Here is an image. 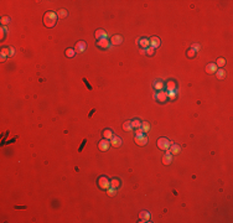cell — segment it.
Instances as JSON below:
<instances>
[{"mask_svg": "<svg viewBox=\"0 0 233 223\" xmlns=\"http://www.w3.org/2000/svg\"><path fill=\"white\" fill-rule=\"evenodd\" d=\"M57 22V15H56V12L53 11H49L45 14V16H44V24L45 26L47 27H53L55 25Z\"/></svg>", "mask_w": 233, "mask_h": 223, "instance_id": "6da1fadb", "label": "cell"}, {"mask_svg": "<svg viewBox=\"0 0 233 223\" xmlns=\"http://www.w3.org/2000/svg\"><path fill=\"white\" fill-rule=\"evenodd\" d=\"M170 145H171V143L166 138H160L159 140H158V146H159L161 150H169V149H170Z\"/></svg>", "mask_w": 233, "mask_h": 223, "instance_id": "7a4b0ae2", "label": "cell"}, {"mask_svg": "<svg viewBox=\"0 0 233 223\" xmlns=\"http://www.w3.org/2000/svg\"><path fill=\"white\" fill-rule=\"evenodd\" d=\"M98 185H99V187H101V188L107 190V188H109V187H111V181H109L106 176H102V177H99V180H98Z\"/></svg>", "mask_w": 233, "mask_h": 223, "instance_id": "3957f363", "label": "cell"}, {"mask_svg": "<svg viewBox=\"0 0 233 223\" xmlns=\"http://www.w3.org/2000/svg\"><path fill=\"white\" fill-rule=\"evenodd\" d=\"M135 143L138 145L143 146V145H146L148 144V136L145 134H140V135H135Z\"/></svg>", "mask_w": 233, "mask_h": 223, "instance_id": "277c9868", "label": "cell"}, {"mask_svg": "<svg viewBox=\"0 0 233 223\" xmlns=\"http://www.w3.org/2000/svg\"><path fill=\"white\" fill-rule=\"evenodd\" d=\"M154 97H155L156 99L160 102V103H165V102H166V99L169 98L168 97V92H163V91H161V92H159L158 94H155Z\"/></svg>", "mask_w": 233, "mask_h": 223, "instance_id": "5b68a950", "label": "cell"}, {"mask_svg": "<svg viewBox=\"0 0 233 223\" xmlns=\"http://www.w3.org/2000/svg\"><path fill=\"white\" fill-rule=\"evenodd\" d=\"M109 145H111V141H109V140H107V139H103V140H101V141H99L98 148L102 151H107V150H108V148H109Z\"/></svg>", "mask_w": 233, "mask_h": 223, "instance_id": "8992f818", "label": "cell"}, {"mask_svg": "<svg viewBox=\"0 0 233 223\" xmlns=\"http://www.w3.org/2000/svg\"><path fill=\"white\" fill-rule=\"evenodd\" d=\"M86 47H87L86 42H83V41H79V42H77V45H76V47H74V51H76V52H78V53L84 52Z\"/></svg>", "mask_w": 233, "mask_h": 223, "instance_id": "52a82bcc", "label": "cell"}, {"mask_svg": "<svg viewBox=\"0 0 233 223\" xmlns=\"http://www.w3.org/2000/svg\"><path fill=\"white\" fill-rule=\"evenodd\" d=\"M97 46L101 47V49H109V47H111V42L107 40V39H103V40H98Z\"/></svg>", "mask_w": 233, "mask_h": 223, "instance_id": "ba28073f", "label": "cell"}, {"mask_svg": "<svg viewBox=\"0 0 233 223\" xmlns=\"http://www.w3.org/2000/svg\"><path fill=\"white\" fill-rule=\"evenodd\" d=\"M138 42H139L140 47L144 50H146L148 47H150V40H149V39H139Z\"/></svg>", "mask_w": 233, "mask_h": 223, "instance_id": "9c48e42d", "label": "cell"}, {"mask_svg": "<svg viewBox=\"0 0 233 223\" xmlns=\"http://www.w3.org/2000/svg\"><path fill=\"white\" fill-rule=\"evenodd\" d=\"M159 46H160V39L158 36H153L151 39H150V47L158 49Z\"/></svg>", "mask_w": 233, "mask_h": 223, "instance_id": "30bf717a", "label": "cell"}, {"mask_svg": "<svg viewBox=\"0 0 233 223\" xmlns=\"http://www.w3.org/2000/svg\"><path fill=\"white\" fill-rule=\"evenodd\" d=\"M94 36H96V39H97V40H103V39H107L108 34H107L104 30H97V31H96V34H94Z\"/></svg>", "mask_w": 233, "mask_h": 223, "instance_id": "8fae6325", "label": "cell"}, {"mask_svg": "<svg viewBox=\"0 0 233 223\" xmlns=\"http://www.w3.org/2000/svg\"><path fill=\"white\" fill-rule=\"evenodd\" d=\"M171 160H172V158H171V153H170L169 150H166V154L164 155V158H163L164 165H170V164H171Z\"/></svg>", "mask_w": 233, "mask_h": 223, "instance_id": "7c38bea8", "label": "cell"}, {"mask_svg": "<svg viewBox=\"0 0 233 223\" xmlns=\"http://www.w3.org/2000/svg\"><path fill=\"white\" fill-rule=\"evenodd\" d=\"M139 217H140V222H149L150 221V213L148 211H143Z\"/></svg>", "mask_w": 233, "mask_h": 223, "instance_id": "4fadbf2b", "label": "cell"}, {"mask_svg": "<svg viewBox=\"0 0 233 223\" xmlns=\"http://www.w3.org/2000/svg\"><path fill=\"white\" fill-rule=\"evenodd\" d=\"M206 72L212 74V73H216L217 72V66L216 63H210V65L206 66Z\"/></svg>", "mask_w": 233, "mask_h": 223, "instance_id": "5bb4252c", "label": "cell"}, {"mask_svg": "<svg viewBox=\"0 0 233 223\" xmlns=\"http://www.w3.org/2000/svg\"><path fill=\"white\" fill-rule=\"evenodd\" d=\"M111 144L114 148H118V146L122 145V139L119 138V136H113V138L111 139Z\"/></svg>", "mask_w": 233, "mask_h": 223, "instance_id": "9a60e30c", "label": "cell"}, {"mask_svg": "<svg viewBox=\"0 0 233 223\" xmlns=\"http://www.w3.org/2000/svg\"><path fill=\"white\" fill-rule=\"evenodd\" d=\"M170 153H172V154H175V155H177V154H180V151H181V148L177 144H171L170 145Z\"/></svg>", "mask_w": 233, "mask_h": 223, "instance_id": "2e32d148", "label": "cell"}, {"mask_svg": "<svg viewBox=\"0 0 233 223\" xmlns=\"http://www.w3.org/2000/svg\"><path fill=\"white\" fill-rule=\"evenodd\" d=\"M122 42H123V37L120 36V35H114L111 40V44H113V45H120Z\"/></svg>", "mask_w": 233, "mask_h": 223, "instance_id": "e0dca14e", "label": "cell"}, {"mask_svg": "<svg viewBox=\"0 0 233 223\" xmlns=\"http://www.w3.org/2000/svg\"><path fill=\"white\" fill-rule=\"evenodd\" d=\"M166 91L171 92V91H176V83L174 81H169L166 84Z\"/></svg>", "mask_w": 233, "mask_h": 223, "instance_id": "ac0fdd59", "label": "cell"}, {"mask_svg": "<svg viewBox=\"0 0 233 223\" xmlns=\"http://www.w3.org/2000/svg\"><path fill=\"white\" fill-rule=\"evenodd\" d=\"M103 136H104V139H107V140H111L114 135H113V133H112V130L106 129L104 131H103Z\"/></svg>", "mask_w": 233, "mask_h": 223, "instance_id": "d6986e66", "label": "cell"}, {"mask_svg": "<svg viewBox=\"0 0 233 223\" xmlns=\"http://www.w3.org/2000/svg\"><path fill=\"white\" fill-rule=\"evenodd\" d=\"M163 87H164L163 81L158 79V81L154 82V88H155V89H158V91H161V89H163Z\"/></svg>", "mask_w": 233, "mask_h": 223, "instance_id": "ffe728a7", "label": "cell"}, {"mask_svg": "<svg viewBox=\"0 0 233 223\" xmlns=\"http://www.w3.org/2000/svg\"><path fill=\"white\" fill-rule=\"evenodd\" d=\"M131 126H133V129H138L141 126V122H140L139 119H135V120H131Z\"/></svg>", "mask_w": 233, "mask_h": 223, "instance_id": "44dd1931", "label": "cell"}, {"mask_svg": "<svg viewBox=\"0 0 233 223\" xmlns=\"http://www.w3.org/2000/svg\"><path fill=\"white\" fill-rule=\"evenodd\" d=\"M216 76H217V78H218V79H222V78L226 77V72L223 71V69H217Z\"/></svg>", "mask_w": 233, "mask_h": 223, "instance_id": "7402d4cb", "label": "cell"}, {"mask_svg": "<svg viewBox=\"0 0 233 223\" xmlns=\"http://www.w3.org/2000/svg\"><path fill=\"white\" fill-rule=\"evenodd\" d=\"M123 129L127 130V131H130V130H133L131 122H125V123H124V124H123Z\"/></svg>", "mask_w": 233, "mask_h": 223, "instance_id": "603a6c76", "label": "cell"}, {"mask_svg": "<svg viewBox=\"0 0 233 223\" xmlns=\"http://www.w3.org/2000/svg\"><path fill=\"white\" fill-rule=\"evenodd\" d=\"M119 185H120V182H119L118 178H113L111 181V187H113V188H118Z\"/></svg>", "mask_w": 233, "mask_h": 223, "instance_id": "cb8c5ba5", "label": "cell"}, {"mask_svg": "<svg viewBox=\"0 0 233 223\" xmlns=\"http://www.w3.org/2000/svg\"><path fill=\"white\" fill-rule=\"evenodd\" d=\"M57 15L60 17H67L68 12H67V10H65V9H61V10H58L57 11Z\"/></svg>", "mask_w": 233, "mask_h": 223, "instance_id": "d4e9b609", "label": "cell"}, {"mask_svg": "<svg viewBox=\"0 0 233 223\" xmlns=\"http://www.w3.org/2000/svg\"><path fill=\"white\" fill-rule=\"evenodd\" d=\"M141 129H143V131L145 133V131H149V129H150V124L148 122H144V123H141Z\"/></svg>", "mask_w": 233, "mask_h": 223, "instance_id": "484cf974", "label": "cell"}, {"mask_svg": "<svg viewBox=\"0 0 233 223\" xmlns=\"http://www.w3.org/2000/svg\"><path fill=\"white\" fill-rule=\"evenodd\" d=\"M74 55H76L74 49H67V50H66V56H67V57H73Z\"/></svg>", "mask_w": 233, "mask_h": 223, "instance_id": "4316f807", "label": "cell"}, {"mask_svg": "<svg viewBox=\"0 0 233 223\" xmlns=\"http://www.w3.org/2000/svg\"><path fill=\"white\" fill-rule=\"evenodd\" d=\"M226 65V60L225 58H218L216 62V66L217 67H223V66Z\"/></svg>", "mask_w": 233, "mask_h": 223, "instance_id": "83f0119b", "label": "cell"}, {"mask_svg": "<svg viewBox=\"0 0 233 223\" xmlns=\"http://www.w3.org/2000/svg\"><path fill=\"white\" fill-rule=\"evenodd\" d=\"M107 193H108L109 196H114V195H117V188L109 187V188H107Z\"/></svg>", "mask_w": 233, "mask_h": 223, "instance_id": "f1b7e54d", "label": "cell"}, {"mask_svg": "<svg viewBox=\"0 0 233 223\" xmlns=\"http://www.w3.org/2000/svg\"><path fill=\"white\" fill-rule=\"evenodd\" d=\"M154 51H155V49H153V47H148L146 50H144V52L146 53V55H149V56H153Z\"/></svg>", "mask_w": 233, "mask_h": 223, "instance_id": "f546056e", "label": "cell"}, {"mask_svg": "<svg viewBox=\"0 0 233 223\" xmlns=\"http://www.w3.org/2000/svg\"><path fill=\"white\" fill-rule=\"evenodd\" d=\"M9 22H10V17H8V16H3V17H1V24L4 25V26H5V25H8Z\"/></svg>", "mask_w": 233, "mask_h": 223, "instance_id": "4dcf8cb0", "label": "cell"}, {"mask_svg": "<svg viewBox=\"0 0 233 223\" xmlns=\"http://www.w3.org/2000/svg\"><path fill=\"white\" fill-rule=\"evenodd\" d=\"M168 97L170 98V99H175V97H176V91H171V92H168Z\"/></svg>", "mask_w": 233, "mask_h": 223, "instance_id": "1f68e13d", "label": "cell"}, {"mask_svg": "<svg viewBox=\"0 0 233 223\" xmlns=\"http://www.w3.org/2000/svg\"><path fill=\"white\" fill-rule=\"evenodd\" d=\"M200 49H201V46L198 44H193L192 46H191V50H193L195 52H198V51H200Z\"/></svg>", "mask_w": 233, "mask_h": 223, "instance_id": "d6a6232c", "label": "cell"}, {"mask_svg": "<svg viewBox=\"0 0 233 223\" xmlns=\"http://www.w3.org/2000/svg\"><path fill=\"white\" fill-rule=\"evenodd\" d=\"M8 32V27H5V26H3L1 27V40L4 39V36H5V34Z\"/></svg>", "mask_w": 233, "mask_h": 223, "instance_id": "836d02e7", "label": "cell"}, {"mask_svg": "<svg viewBox=\"0 0 233 223\" xmlns=\"http://www.w3.org/2000/svg\"><path fill=\"white\" fill-rule=\"evenodd\" d=\"M196 56V52L193 51V50H190L187 52V57H190V58H192V57H195Z\"/></svg>", "mask_w": 233, "mask_h": 223, "instance_id": "e575fe53", "label": "cell"}, {"mask_svg": "<svg viewBox=\"0 0 233 223\" xmlns=\"http://www.w3.org/2000/svg\"><path fill=\"white\" fill-rule=\"evenodd\" d=\"M140 134H144L143 129H141V126H140V128H138V129H136V131H135V135H140Z\"/></svg>", "mask_w": 233, "mask_h": 223, "instance_id": "d590c367", "label": "cell"}, {"mask_svg": "<svg viewBox=\"0 0 233 223\" xmlns=\"http://www.w3.org/2000/svg\"><path fill=\"white\" fill-rule=\"evenodd\" d=\"M14 53H15V50L12 49V47H10V56H9V57H11V56H14Z\"/></svg>", "mask_w": 233, "mask_h": 223, "instance_id": "8d00e7d4", "label": "cell"}]
</instances>
